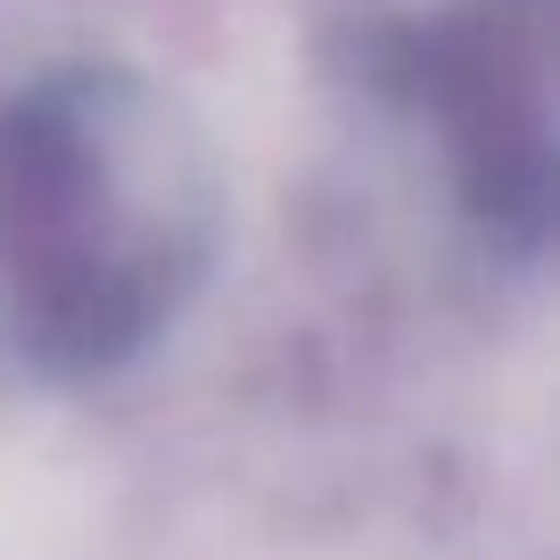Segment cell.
Segmentation results:
<instances>
[{"instance_id": "cell-1", "label": "cell", "mask_w": 560, "mask_h": 560, "mask_svg": "<svg viewBox=\"0 0 560 560\" xmlns=\"http://www.w3.org/2000/svg\"><path fill=\"white\" fill-rule=\"evenodd\" d=\"M223 158L174 83L58 58L0 91V354L107 387L165 347L223 264Z\"/></svg>"}, {"instance_id": "cell-2", "label": "cell", "mask_w": 560, "mask_h": 560, "mask_svg": "<svg viewBox=\"0 0 560 560\" xmlns=\"http://www.w3.org/2000/svg\"><path fill=\"white\" fill-rule=\"evenodd\" d=\"M371 83L429 140L470 240L536 272L552 240V0H420L371 34Z\"/></svg>"}]
</instances>
